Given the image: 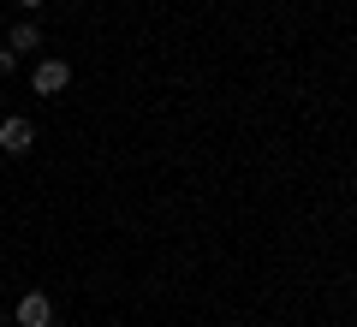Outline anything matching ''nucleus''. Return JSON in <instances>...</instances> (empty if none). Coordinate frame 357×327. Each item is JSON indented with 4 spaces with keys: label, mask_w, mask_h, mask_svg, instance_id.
<instances>
[{
    "label": "nucleus",
    "mask_w": 357,
    "mask_h": 327,
    "mask_svg": "<svg viewBox=\"0 0 357 327\" xmlns=\"http://www.w3.org/2000/svg\"><path fill=\"white\" fill-rule=\"evenodd\" d=\"M13 321L18 327H54V298L48 291H24V298L13 303Z\"/></svg>",
    "instance_id": "1"
},
{
    "label": "nucleus",
    "mask_w": 357,
    "mask_h": 327,
    "mask_svg": "<svg viewBox=\"0 0 357 327\" xmlns=\"http://www.w3.org/2000/svg\"><path fill=\"white\" fill-rule=\"evenodd\" d=\"M0 149L13 155V161H18V155H30V149H36V126H30L24 114H13V119H0Z\"/></svg>",
    "instance_id": "2"
},
{
    "label": "nucleus",
    "mask_w": 357,
    "mask_h": 327,
    "mask_svg": "<svg viewBox=\"0 0 357 327\" xmlns=\"http://www.w3.org/2000/svg\"><path fill=\"white\" fill-rule=\"evenodd\" d=\"M30 84H36V96H60V89L72 84V66L66 60H42L36 72H30Z\"/></svg>",
    "instance_id": "3"
},
{
    "label": "nucleus",
    "mask_w": 357,
    "mask_h": 327,
    "mask_svg": "<svg viewBox=\"0 0 357 327\" xmlns=\"http://www.w3.org/2000/svg\"><path fill=\"white\" fill-rule=\"evenodd\" d=\"M36 42H42V36H36V24H18L13 36H6V48H13V54H24V48H36Z\"/></svg>",
    "instance_id": "4"
},
{
    "label": "nucleus",
    "mask_w": 357,
    "mask_h": 327,
    "mask_svg": "<svg viewBox=\"0 0 357 327\" xmlns=\"http://www.w3.org/2000/svg\"><path fill=\"white\" fill-rule=\"evenodd\" d=\"M13 60H18V54L6 48V42H0V72H13Z\"/></svg>",
    "instance_id": "5"
},
{
    "label": "nucleus",
    "mask_w": 357,
    "mask_h": 327,
    "mask_svg": "<svg viewBox=\"0 0 357 327\" xmlns=\"http://www.w3.org/2000/svg\"><path fill=\"white\" fill-rule=\"evenodd\" d=\"M18 6H24V13H36V6H48V0H18Z\"/></svg>",
    "instance_id": "6"
}]
</instances>
